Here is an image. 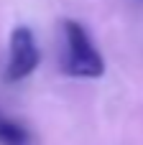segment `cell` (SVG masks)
<instances>
[{
    "mask_svg": "<svg viewBox=\"0 0 143 145\" xmlns=\"http://www.w3.org/2000/svg\"><path fill=\"white\" fill-rule=\"evenodd\" d=\"M41 61V51L36 43V36L28 25H15L8 41V64H5V79L8 82H23L36 71Z\"/></svg>",
    "mask_w": 143,
    "mask_h": 145,
    "instance_id": "obj_2",
    "label": "cell"
},
{
    "mask_svg": "<svg viewBox=\"0 0 143 145\" xmlns=\"http://www.w3.org/2000/svg\"><path fill=\"white\" fill-rule=\"evenodd\" d=\"M138 3H143V0H138Z\"/></svg>",
    "mask_w": 143,
    "mask_h": 145,
    "instance_id": "obj_4",
    "label": "cell"
},
{
    "mask_svg": "<svg viewBox=\"0 0 143 145\" xmlns=\"http://www.w3.org/2000/svg\"><path fill=\"white\" fill-rule=\"evenodd\" d=\"M0 145H33V138L23 122L0 112Z\"/></svg>",
    "mask_w": 143,
    "mask_h": 145,
    "instance_id": "obj_3",
    "label": "cell"
},
{
    "mask_svg": "<svg viewBox=\"0 0 143 145\" xmlns=\"http://www.w3.org/2000/svg\"><path fill=\"white\" fill-rule=\"evenodd\" d=\"M61 33H64V74L69 76H79V79H97L105 74V59L97 51V46L92 43L87 28L72 18H67L61 23Z\"/></svg>",
    "mask_w": 143,
    "mask_h": 145,
    "instance_id": "obj_1",
    "label": "cell"
}]
</instances>
